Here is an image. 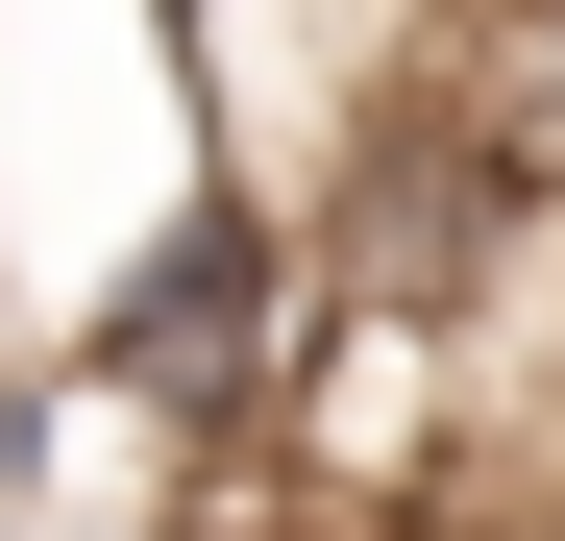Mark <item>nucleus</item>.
<instances>
[{
	"instance_id": "f03ea898",
	"label": "nucleus",
	"mask_w": 565,
	"mask_h": 541,
	"mask_svg": "<svg viewBox=\"0 0 565 541\" xmlns=\"http://www.w3.org/2000/svg\"><path fill=\"white\" fill-rule=\"evenodd\" d=\"M74 443H99V394H74L50 344H0V541H25V517L74 492Z\"/></svg>"
},
{
	"instance_id": "7ed1b4c3",
	"label": "nucleus",
	"mask_w": 565,
	"mask_h": 541,
	"mask_svg": "<svg viewBox=\"0 0 565 541\" xmlns=\"http://www.w3.org/2000/svg\"><path fill=\"white\" fill-rule=\"evenodd\" d=\"M0 320H25V246H0Z\"/></svg>"
},
{
	"instance_id": "f257e3e1",
	"label": "nucleus",
	"mask_w": 565,
	"mask_h": 541,
	"mask_svg": "<svg viewBox=\"0 0 565 541\" xmlns=\"http://www.w3.org/2000/svg\"><path fill=\"white\" fill-rule=\"evenodd\" d=\"M296 320H320V198L296 172H172V198L99 246V296L50 320V370L198 443V468H270V418H296Z\"/></svg>"
}]
</instances>
